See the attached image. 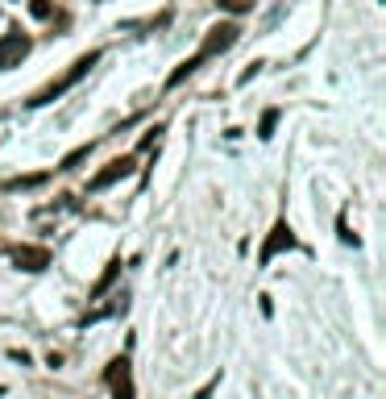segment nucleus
Listing matches in <instances>:
<instances>
[{
    "label": "nucleus",
    "mask_w": 386,
    "mask_h": 399,
    "mask_svg": "<svg viewBox=\"0 0 386 399\" xmlns=\"http://www.w3.org/2000/svg\"><path fill=\"white\" fill-rule=\"evenodd\" d=\"M96 63H100V50H87L84 58H75V63H71V71H67V75H58L54 84H46L42 91H34V96H30V108H42V104H54V100H58L63 91H71V88H75V84L84 80V75L91 71V67H96Z\"/></svg>",
    "instance_id": "nucleus-2"
},
{
    "label": "nucleus",
    "mask_w": 386,
    "mask_h": 399,
    "mask_svg": "<svg viewBox=\"0 0 386 399\" xmlns=\"http://www.w3.org/2000/svg\"><path fill=\"white\" fill-rule=\"evenodd\" d=\"M237 34H241V30H237V25H229V21H224V25H216V30H208L204 46H200V50H195L191 58H183V63H179V67L171 71V80H167V91H174L179 84H183V80H191V75H195V71H200V67H204L208 58H216L220 50H229V46L237 42Z\"/></svg>",
    "instance_id": "nucleus-1"
},
{
    "label": "nucleus",
    "mask_w": 386,
    "mask_h": 399,
    "mask_svg": "<svg viewBox=\"0 0 386 399\" xmlns=\"http://www.w3.org/2000/svg\"><path fill=\"white\" fill-rule=\"evenodd\" d=\"M216 4H220L224 13H250V8H254V0H216Z\"/></svg>",
    "instance_id": "nucleus-12"
},
{
    "label": "nucleus",
    "mask_w": 386,
    "mask_h": 399,
    "mask_svg": "<svg viewBox=\"0 0 386 399\" xmlns=\"http://www.w3.org/2000/svg\"><path fill=\"white\" fill-rule=\"evenodd\" d=\"M274 125H278V108H266V113H262V121H257V137H262V141H270V137H274Z\"/></svg>",
    "instance_id": "nucleus-9"
},
{
    "label": "nucleus",
    "mask_w": 386,
    "mask_h": 399,
    "mask_svg": "<svg viewBox=\"0 0 386 399\" xmlns=\"http://www.w3.org/2000/svg\"><path fill=\"white\" fill-rule=\"evenodd\" d=\"M125 175H133V158H112L100 175L87 183V191H104V187H112V183H121Z\"/></svg>",
    "instance_id": "nucleus-5"
},
{
    "label": "nucleus",
    "mask_w": 386,
    "mask_h": 399,
    "mask_svg": "<svg viewBox=\"0 0 386 399\" xmlns=\"http://www.w3.org/2000/svg\"><path fill=\"white\" fill-rule=\"evenodd\" d=\"M117 274H121V258H112V262H108V270L100 274V283L91 287V296H104V291L112 287V279H117Z\"/></svg>",
    "instance_id": "nucleus-8"
},
{
    "label": "nucleus",
    "mask_w": 386,
    "mask_h": 399,
    "mask_svg": "<svg viewBox=\"0 0 386 399\" xmlns=\"http://www.w3.org/2000/svg\"><path fill=\"white\" fill-rule=\"evenodd\" d=\"M30 13H34L38 21H46V17H50L54 8H50V0H34V4H30Z\"/></svg>",
    "instance_id": "nucleus-13"
},
{
    "label": "nucleus",
    "mask_w": 386,
    "mask_h": 399,
    "mask_svg": "<svg viewBox=\"0 0 386 399\" xmlns=\"http://www.w3.org/2000/svg\"><path fill=\"white\" fill-rule=\"evenodd\" d=\"M25 54H30V38H21V34L0 38V71H4V67H17Z\"/></svg>",
    "instance_id": "nucleus-6"
},
{
    "label": "nucleus",
    "mask_w": 386,
    "mask_h": 399,
    "mask_svg": "<svg viewBox=\"0 0 386 399\" xmlns=\"http://www.w3.org/2000/svg\"><path fill=\"white\" fill-rule=\"evenodd\" d=\"M0 395H4V387H0Z\"/></svg>",
    "instance_id": "nucleus-14"
},
{
    "label": "nucleus",
    "mask_w": 386,
    "mask_h": 399,
    "mask_svg": "<svg viewBox=\"0 0 386 399\" xmlns=\"http://www.w3.org/2000/svg\"><path fill=\"white\" fill-rule=\"evenodd\" d=\"M87 154H91V146H79V150H71V154H67V158H63V163H58V171H71V167H75V163H84Z\"/></svg>",
    "instance_id": "nucleus-10"
},
{
    "label": "nucleus",
    "mask_w": 386,
    "mask_h": 399,
    "mask_svg": "<svg viewBox=\"0 0 386 399\" xmlns=\"http://www.w3.org/2000/svg\"><path fill=\"white\" fill-rule=\"evenodd\" d=\"M108 383H112V399H133V379H129V357H112L108 362V374H104Z\"/></svg>",
    "instance_id": "nucleus-4"
},
{
    "label": "nucleus",
    "mask_w": 386,
    "mask_h": 399,
    "mask_svg": "<svg viewBox=\"0 0 386 399\" xmlns=\"http://www.w3.org/2000/svg\"><path fill=\"white\" fill-rule=\"evenodd\" d=\"M13 262L21 266V270H46L50 266V250H42V246H17L13 250Z\"/></svg>",
    "instance_id": "nucleus-7"
},
{
    "label": "nucleus",
    "mask_w": 386,
    "mask_h": 399,
    "mask_svg": "<svg viewBox=\"0 0 386 399\" xmlns=\"http://www.w3.org/2000/svg\"><path fill=\"white\" fill-rule=\"evenodd\" d=\"M295 246H300V241H295L291 224H287V221H274L270 237H266V246H262V254H257V266H270V262H274V254H283V250H295Z\"/></svg>",
    "instance_id": "nucleus-3"
},
{
    "label": "nucleus",
    "mask_w": 386,
    "mask_h": 399,
    "mask_svg": "<svg viewBox=\"0 0 386 399\" xmlns=\"http://www.w3.org/2000/svg\"><path fill=\"white\" fill-rule=\"evenodd\" d=\"M46 175H25V179H8V183H4V187H8V191H21V187H38V183H42Z\"/></svg>",
    "instance_id": "nucleus-11"
}]
</instances>
